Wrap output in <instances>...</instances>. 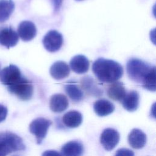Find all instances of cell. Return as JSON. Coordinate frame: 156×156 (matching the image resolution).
Segmentation results:
<instances>
[{"mask_svg": "<svg viewBox=\"0 0 156 156\" xmlns=\"http://www.w3.org/2000/svg\"><path fill=\"white\" fill-rule=\"evenodd\" d=\"M92 71L99 81L105 83L119 80L124 72L122 66L119 63L104 58H99L93 62Z\"/></svg>", "mask_w": 156, "mask_h": 156, "instance_id": "obj_1", "label": "cell"}, {"mask_svg": "<svg viewBox=\"0 0 156 156\" xmlns=\"http://www.w3.org/2000/svg\"><path fill=\"white\" fill-rule=\"evenodd\" d=\"M25 149L26 146L20 136L10 132H0V156Z\"/></svg>", "mask_w": 156, "mask_h": 156, "instance_id": "obj_2", "label": "cell"}, {"mask_svg": "<svg viewBox=\"0 0 156 156\" xmlns=\"http://www.w3.org/2000/svg\"><path fill=\"white\" fill-rule=\"evenodd\" d=\"M153 66L136 58L129 59L126 65L129 77L135 82L141 83Z\"/></svg>", "mask_w": 156, "mask_h": 156, "instance_id": "obj_3", "label": "cell"}, {"mask_svg": "<svg viewBox=\"0 0 156 156\" xmlns=\"http://www.w3.org/2000/svg\"><path fill=\"white\" fill-rule=\"evenodd\" d=\"M7 89L11 93L14 94L22 101L30 99L34 92L32 82L23 76L16 83L7 87Z\"/></svg>", "mask_w": 156, "mask_h": 156, "instance_id": "obj_4", "label": "cell"}, {"mask_svg": "<svg viewBox=\"0 0 156 156\" xmlns=\"http://www.w3.org/2000/svg\"><path fill=\"white\" fill-rule=\"evenodd\" d=\"M51 124L52 121L44 118H37L31 122L29 125V131L35 136L38 144L42 143Z\"/></svg>", "mask_w": 156, "mask_h": 156, "instance_id": "obj_5", "label": "cell"}, {"mask_svg": "<svg viewBox=\"0 0 156 156\" xmlns=\"http://www.w3.org/2000/svg\"><path fill=\"white\" fill-rule=\"evenodd\" d=\"M62 35L55 30H51L44 36L42 42L44 48L50 52L58 51L63 44Z\"/></svg>", "mask_w": 156, "mask_h": 156, "instance_id": "obj_6", "label": "cell"}, {"mask_svg": "<svg viewBox=\"0 0 156 156\" xmlns=\"http://www.w3.org/2000/svg\"><path fill=\"white\" fill-rule=\"evenodd\" d=\"M22 77L20 69L14 65L5 67L0 72V81L7 87L16 83Z\"/></svg>", "mask_w": 156, "mask_h": 156, "instance_id": "obj_7", "label": "cell"}, {"mask_svg": "<svg viewBox=\"0 0 156 156\" xmlns=\"http://www.w3.org/2000/svg\"><path fill=\"white\" fill-rule=\"evenodd\" d=\"M119 132L113 128L105 129L100 137V142L103 147L108 151L113 150L119 141Z\"/></svg>", "mask_w": 156, "mask_h": 156, "instance_id": "obj_8", "label": "cell"}, {"mask_svg": "<svg viewBox=\"0 0 156 156\" xmlns=\"http://www.w3.org/2000/svg\"><path fill=\"white\" fill-rule=\"evenodd\" d=\"M18 34L23 41H30L37 35L36 26L30 21H23L18 26Z\"/></svg>", "mask_w": 156, "mask_h": 156, "instance_id": "obj_9", "label": "cell"}, {"mask_svg": "<svg viewBox=\"0 0 156 156\" xmlns=\"http://www.w3.org/2000/svg\"><path fill=\"white\" fill-rule=\"evenodd\" d=\"M18 40V34L12 28L5 27L1 30L0 44L9 49L16 46Z\"/></svg>", "mask_w": 156, "mask_h": 156, "instance_id": "obj_10", "label": "cell"}, {"mask_svg": "<svg viewBox=\"0 0 156 156\" xmlns=\"http://www.w3.org/2000/svg\"><path fill=\"white\" fill-rule=\"evenodd\" d=\"M51 76L55 80H62L68 77L70 73L68 65L63 61H57L54 63L49 70Z\"/></svg>", "mask_w": 156, "mask_h": 156, "instance_id": "obj_11", "label": "cell"}, {"mask_svg": "<svg viewBox=\"0 0 156 156\" xmlns=\"http://www.w3.org/2000/svg\"><path fill=\"white\" fill-rule=\"evenodd\" d=\"M147 141L146 134L140 129H133L128 135V142L130 146L135 149L143 148Z\"/></svg>", "mask_w": 156, "mask_h": 156, "instance_id": "obj_12", "label": "cell"}, {"mask_svg": "<svg viewBox=\"0 0 156 156\" xmlns=\"http://www.w3.org/2000/svg\"><path fill=\"white\" fill-rule=\"evenodd\" d=\"M71 69L77 74H83L88 71L90 62L88 58L83 55L74 56L69 62Z\"/></svg>", "mask_w": 156, "mask_h": 156, "instance_id": "obj_13", "label": "cell"}, {"mask_svg": "<svg viewBox=\"0 0 156 156\" xmlns=\"http://www.w3.org/2000/svg\"><path fill=\"white\" fill-rule=\"evenodd\" d=\"M69 102L67 98L63 94H55L51 97L49 107L51 111L55 113H61L68 107Z\"/></svg>", "mask_w": 156, "mask_h": 156, "instance_id": "obj_14", "label": "cell"}, {"mask_svg": "<svg viewBox=\"0 0 156 156\" xmlns=\"http://www.w3.org/2000/svg\"><path fill=\"white\" fill-rule=\"evenodd\" d=\"M140 96L135 90L126 93L124 97L121 101L123 107L127 111L133 112L137 110L139 106Z\"/></svg>", "mask_w": 156, "mask_h": 156, "instance_id": "obj_15", "label": "cell"}, {"mask_svg": "<svg viewBox=\"0 0 156 156\" xmlns=\"http://www.w3.org/2000/svg\"><path fill=\"white\" fill-rule=\"evenodd\" d=\"M83 152V146L78 141H70L61 148L60 154L65 156H79Z\"/></svg>", "mask_w": 156, "mask_h": 156, "instance_id": "obj_16", "label": "cell"}, {"mask_svg": "<svg viewBox=\"0 0 156 156\" xmlns=\"http://www.w3.org/2000/svg\"><path fill=\"white\" fill-rule=\"evenodd\" d=\"M93 109L97 115L105 116L113 112L115 105L112 102L107 99H100L94 103Z\"/></svg>", "mask_w": 156, "mask_h": 156, "instance_id": "obj_17", "label": "cell"}, {"mask_svg": "<svg viewBox=\"0 0 156 156\" xmlns=\"http://www.w3.org/2000/svg\"><path fill=\"white\" fill-rule=\"evenodd\" d=\"M126 90L124 84L118 80L112 82L108 86L107 94L108 96L114 100L121 101L126 94Z\"/></svg>", "mask_w": 156, "mask_h": 156, "instance_id": "obj_18", "label": "cell"}, {"mask_svg": "<svg viewBox=\"0 0 156 156\" xmlns=\"http://www.w3.org/2000/svg\"><path fill=\"white\" fill-rule=\"evenodd\" d=\"M82 88L88 94L93 96H101L103 91L98 87L96 82L90 76H85L80 81Z\"/></svg>", "mask_w": 156, "mask_h": 156, "instance_id": "obj_19", "label": "cell"}, {"mask_svg": "<svg viewBox=\"0 0 156 156\" xmlns=\"http://www.w3.org/2000/svg\"><path fill=\"white\" fill-rule=\"evenodd\" d=\"M82 115L77 110H70L66 112L62 118L63 124L69 128H76L82 122Z\"/></svg>", "mask_w": 156, "mask_h": 156, "instance_id": "obj_20", "label": "cell"}, {"mask_svg": "<svg viewBox=\"0 0 156 156\" xmlns=\"http://www.w3.org/2000/svg\"><path fill=\"white\" fill-rule=\"evenodd\" d=\"M65 90L70 99L75 102H80L83 98V91L75 83H68L65 85Z\"/></svg>", "mask_w": 156, "mask_h": 156, "instance_id": "obj_21", "label": "cell"}, {"mask_svg": "<svg viewBox=\"0 0 156 156\" xmlns=\"http://www.w3.org/2000/svg\"><path fill=\"white\" fill-rule=\"evenodd\" d=\"M15 9L12 0H0V23L6 21Z\"/></svg>", "mask_w": 156, "mask_h": 156, "instance_id": "obj_22", "label": "cell"}, {"mask_svg": "<svg viewBox=\"0 0 156 156\" xmlns=\"http://www.w3.org/2000/svg\"><path fill=\"white\" fill-rule=\"evenodd\" d=\"M156 69L155 66H153L149 73L143 79L141 85L144 89L151 91H155L156 90L155 79H156Z\"/></svg>", "mask_w": 156, "mask_h": 156, "instance_id": "obj_23", "label": "cell"}, {"mask_svg": "<svg viewBox=\"0 0 156 156\" xmlns=\"http://www.w3.org/2000/svg\"><path fill=\"white\" fill-rule=\"evenodd\" d=\"M115 155H128V156H133L134 155V153L132 152V151L129 149H125V148H122V149H118L116 154Z\"/></svg>", "mask_w": 156, "mask_h": 156, "instance_id": "obj_24", "label": "cell"}, {"mask_svg": "<svg viewBox=\"0 0 156 156\" xmlns=\"http://www.w3.org/2000/svg\"><path fill=\"white\" fill-rule=\"evenodd\" d=\"M7 108L4 105L0 104V122L4 121L7 115Z\"/></svg>", "mask_w": 156, "mask_h": 156, "instance_id": "obj_25", "label": "cell"}, {"mask_svg": "<svg viewBox=\"0 0 156 156\" xmlns=\"http://www.w3.org/2000/svg\"><path fill=\"white\" fill-rule=\"evenodd\" d=\"M52 5L53 7V9H54V12L55 13L57 12L58 11H59L62 4V2L63 0H49Z\"/></svg>", "mask_w": 156, "mask_h": 156, "instance_id": "obj_26", "label": "cell"}, {"mask_svg": "<svg viewBox=\"0 0 156 156\" xmlns=\"http://www.w3.org/2000/svg\"><path fill=\"white\" fill-rule=\"evenodd\" d=\"M61 155V154L55 151H46L43 154V155Z\"/></svg>", "mask_w": 156, "mask_h": 156, "instance_id": "obj_27", "label": "cell"}, {"mask_svg": "<svg viewBox=\"0 0 156 156\" xmlns=\"http://www.w3.org/2000/svg\"><path fill=\"white\" fill-rule=\"evenodd\" d=\"M76 1H83V0H76Z\"/></svg>", "mask_w": 156, "mask_h": 156, "instance_id": "obj_28", "label": "cell"}]
</instances>
